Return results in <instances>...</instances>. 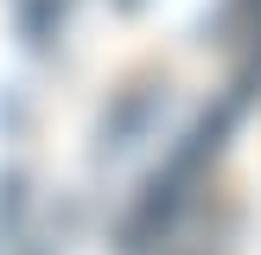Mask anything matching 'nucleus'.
I'll use <instances>...</instances> for the list:
<instances>
[{
	"mask_svg": "<svg viewBox=\"0 0 261 255\" xmlns=\"http://www.w3.org/2000/svg\"><path fill=\"white\" fill-rule=\"evenodd\" d=\"M261 32V0H217L204 13V45H223V38H255Z\"/></svg>",
	"mask_w": 261,
	"mask_h": 255,
	"instance_id": "f03ea898",
	"label": "nucleus"
},
{
	"mask_svg": "<svg viewBox=\"0 0 261 255\" xmlns=\"http://www.w3.org/2000/svg\"><path fill=\"white\" fill-rule=\"evenodd\" d=\"M64 13H70V0H19V13H13V19H19V38H25V45L45 51L51 38H58Z\"/></svg>",
	"mask_w": 261,
	"mask_h": 255,
	"instance_id": "7ed1b4c3",
	"label": "nucleus"
},
{
	"mask_svg": "<svg viewBox=\"0 0 261 255\" xmlns=\"http://www.w3.org/2000/svg\"><path fill=\"white\" fill-rule=\"evenodd\" d=\"M160 109H166V83H134V89H121V96L109 102V115H102V128H96V153L115 160V153L140 147V140L153 134V121H160Z\"/></svg>",
	"mask_w": 261,
	"mask_h": 255,
	"instance_id": "f257e3e1",
	"label": "nucleus"
}]
</instances>
